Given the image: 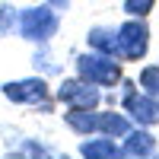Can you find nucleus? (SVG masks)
I'll list each match as a JSON object with an SVG mask.
<instances>
[{"mask_svg":"<svg viewBox=\"0 0 159 159\" xmlns=\"http://www.w3.org/2000/svg\"><path fill=\"white\" fill-rule=\"evenodd\" d=\"M73 67H76V76L80 80H86V83L99 86V89H115L124 80L121 61L108 57V54H99V51H83V54H76Z\"/></svg>","mask_w":159,"mask_h":159,"instance_id":"1","label":"nucleus"},{"mask_svg":"<svg viewBox=\"0 0 159 159\" xmlns=\"http://www.w3.org/2000/svg\"><path fill=\"white\" fill-rule=\"evenodd\" d=\"M57 29H61V13H54L48 3L19 10V29H16V35L25 38V42L48 45L51 38L57 35Z\"/></svg>","mask_w":159,"mask_h":159,"instance_id":"2","label":"nucleus"},{"mask_svg":"<svg viewBox=\"0 0 159 159\" xmlns=\"http://www.w3.org/2000/svg\"><path fill=\"white\" fill-rule=\"evenodd\" d=\"M150 38H153V32H150L147 19L127 16L118 25V57L124 64H140L150 54Z\"/></svg>","mask_w":159,"mask_h":159,"instance_id":"3","label":"nucleus"},{"mask_svg":"<svg viewBox=\"0 0 159 159\" xmlns=\"http://www.w3.org/2000/svg\"><path fill=\"white\" fill-rule=\"evenodd\" d=\"M0 92L10 99V102H19V105H32V108H42L51 111V86L45 76H25V80H13V83H3Z\"/></svg>","mask_w":159,"mask_h":159,"instance_id":"4","label":"nucleus"},{"mask_svg":"<svg viewBox=\"0 0 159 159\" xmlns=\"http://www.w3.org/2000/svg\"><path fill=\"white\" fill-rule=\"evenodd\" d=\"M54 99L61 105H67V108H99L102 105V89L86 83V80H80V76H70L54 89Z\"/></svg>","mask_w":159,"mask_h":159,"instance_id":"5","label":"nucleus"},{"mask_svg":"<svg viewBox=\"0 0 159 159\" xmlns=\"http://www.w3.org/2000/svg\"><path fill=\"white\" fill-rule=\"evenodd\" d=\"M121 111H124L137 127H153V124H159V99L147 96L143 89H137V92H130V96L121 99Z\"/></svg>","mask_w":159,"mask_h":159,"instance_id":"6","label":"nucleus"},{"mask_svg":"<svg viewBox=\"0 0 159 159\" xmlns=\"http://www.w3.org/2000/svg\"><path fill=\"white\" fill-rule=\"evenodd\" d=\"M121 150H124V156L127 159H150V156H156V150H159V140H156V134L150 127H130V134L121 140Z\"/></svg>","mask_w":159,"mask_h":159,"instance_id":"7","label":"nucleus"},{"mask_svg":"<svg viewBox=\"0 0 159 159\" xmlns=\"http://www.w3.org/2000/svg\"><path fill=\"white\" fill-rule=\"evenodd\" d=\"M80 156H86V159H121L124 150H121V143H115V137L92 134V137H83Z\"/></svg>","mask_w":159,"mask_h":159,"instance_id":"8","label":"nucleus"},{"mask_svg":"<svg viewBox=\"0 0 159 159\" xmlns=\"http://www.w3.org/2000/svg\"><path fill=\"white\" fill-rule=\"evenodd\" d=\"M64 124L80 137H92V134H99V108H67Z\"/></svg>","mask_w":159,"mask_h":159,"instance_id":"9","label":"nucleus"},{"mask_svg":"<svg viewBox=\"0 0 159 159\" xmlns=\"http://www.w3.org/2000/svg\"><path fill=\"white\" fill-rule=\"evenodd\" d=\"M86 45H89V51L118 57V29H115V25H92V29L86 32ZM118 61H121V57H118Z\"/></svg>","mask_w":159,"mask_h":159,"instance_id":"10","label":"nucleus"},{"mask_svg":"<svg viewBox=\"0 0 159 159\" xmlns=\"http://www.w3.org/2000/svg\"><path fill=\"white\" fill-rule=\"evenodd\" d=\"M130 127H134V121H130L124 111H102L99 108V134L115 137V140H124L130 134Z\"/></svg>","mask_w":159,"mask_h":159,"instance_id":"11","label":"nucleus"},{"mask_svg":"<svg viewBox=\"0 0 159 159\" xmlns=\"http://www.w3.org/2000/svg\"><path fill=\"white\" fill-rule=\"evenodd\" d=\"M7 156H10V159H54V156H61V150L48 147V143L35 140V137H25L19 147H10Z\"/></svg>","mask_w":159,"mask_h":159,"instance_id":"12","label":"nucleus"},{"mask_svg":"<svg viewBox=\"0 0 159 159\" xmlns=\"http://www.w3.org/2000/svg\"><path fill=\"white\" fill-rule=\"evenodd\" d=\"M137 86H140L143 92H147V96L159 99V64H150V67H143V70H140Z\"/></svg>","mask_w":159,"mask_h":159,"instance_id":"13","label":"nucleus"},{"mask_svg":"<svg viewBox=\"0 0 159 159\" xmlns=\"http://www.w3.org/2000/svg\"><path fill=\"white\" fill-rule=\"evenodd\" d=\"M19 29V10L13 3H0V38H7Z\"/></svg>","mask_w":159,"mask_h":159,"instance_id":"14","label":"nucleus"},{"mask_svg":"<svg viewBox=\"0 0 159 159\" xmlns=\"http://www.w3.org/2000/svg\"><path fill=\"white\" fill-rule=\"evenodd\" d=\"M32 64H35V70H42V73H61V67L54 64V54L48 51V45H38Z\"/></svg>","mask_w":159,"mask_h":159,"instance_id":"15","label":"nucleus"},{"mask_svg":"<svg viewBox=\"0 0 159 159\" xmlns=\"http://www.w3.org/2000/svg\"><path fill=\"white\" fill-rule=\"evenodd\" d=\"M156 7V0H124V13L134 19H147Z\"/></svg>","mask_w":159,"mask_h":159,"instance_id":"16","label":"nucleus"},{"mask_svg":"<svg viewBox=\"0 0 159 159\" xmlns=\"http://www.w3.org/2000/svg\"><path fill=\"white\" fill-rule=\"evenodd\" d=\"M48 7L54 10V13H67L70 10V0H48Z\"/></svg>","mask_w":159,"mask_h":159,"instance_id":"17","label":"nucleus"},{"mask_svg":"<svg viewBox=\"0 0 159 159\" xmlns=\"http://www.w3.org/2000/svg\"><path fill=\"white\" fill-rule=\"evenodd\" d=\"M118 86H121V99H124V96H130V92H137V83H134V80H121Z\"/></svg>","mask_w":159,"mask_h":159,"instance_id":"18","label":"nucleus"}]
</instances>
